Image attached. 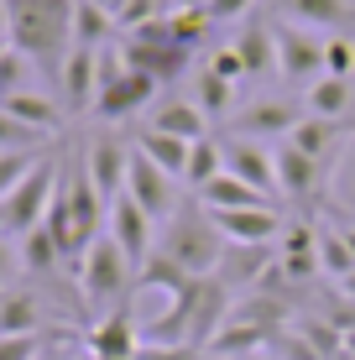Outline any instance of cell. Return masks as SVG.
Returning <instances> with one entry per match:
<instances>
[{
  "label": "cell",
  "mask_w": 355,
  "mask_h": 360,
  "mask_svg": "<svg viewBox=\"0 0 355 360\" xmlns=\"http://www.w3.org/2000/svg\"><path fill=\"white\" fill-rule=\"evenodd\" d=\"M73 6L79 0H6L11 47L27 53L53 84L63 73V58L73 53Z\"/></svg>",
  "instance_id": "6da1fadb"
},
{
  "label": "cell",
  "mask_w": 355,
  "mask_h": 360,
  "mask_svg": "<svg viewBox=\"0 0 355 360\" xmlns=\"http://www.w3.org/2000/svg\"><path fill=\"white\" fill-rule=\"evenodd\" d=\"M157 251H162L167 262H178L188 277H214L230 245H225V235L214 230L209 209H204L199 198H188V204H178L173 219L162 225V235H157Z\"/></svg>",
  "instance_id": "7a4b0ae2"
},
{
  "label": "cell",
  "mask_w": 355,
  "mask_h": 360,
  "mask_svg": "<svg viewBox=\"0 0 355 360\" xmlns=\"http://www.w3.org/2000/svg\"><path fill=\"white\" fill-rule=\"evenodd\" d=\"M79 292H84V303H89L94 314H110V308L131 303V292H136V266L126 262V251H120L110 235H100V240L79 256Z\"/></svg>",
  "instance_id": "3957f363"
},
{
  "label": "cell",
  "mask_w": 355,
  "mask_h": 360,
  "mask_svg": "<svg viewBox=\"0 0 355 360\" xmlns=\"http://www.w3.org/2000/svg\"><path fill=\"white\" fill-rule=\"evenodd\" d=\"M58 178H63V157H42L27 178L16 183L6 198H0V235H32L47 219V204L58 193Z\"/></svg>",
  "instance_id": "277c9868"
},
{
  "label": "cell",
  "mask_w": 355,
  "mask_h": 360,
  "mask_svg": "<svg viewBox=\"0 0 355 360\" xmlns=\"http://www.w3.org/2000/svg\"><path fill=\"white\" fill-rule=\"evenodd\" d=\"M152 225H157V219L146 214V209H141V204H136L131 193H120L115 204H110L105 235H110V240L120 245V251H126V262L136 266V271H141L146 262H152V251H157V235H152Z\"/></svg>",
  "instance_id": "5b68a950"
},
{
  "label": "cell",
  "mask_w": 355,
  "mask_h": 360,
  "mask_svg": "<svg viewBox=\"0 0 355 360\" xmlns=\"http://www.w3.org/2000/svg\"><path fill=\"white\" fill-rule=\"evenodd\" d=\"M303 115H309V110L292 105V99H256V105L230 115V131H235L240 141H272V136L288 141V136L303 126Z\"/></svg>",
  "instance_id": "8992f818"
},
{
  "label": "cell",
  "mask_w": 355,
  "mask_h": 360,
  "mask_svg": "<svg viewBox=\"0 0 355 360\" xmlns=\"http://www.w3.org/2000/svg\"><path fill=\"white\" fill-rule=\"evenodd\" d=\"M152 99H157V79H146L136 68H120L110 84H100L94 115H100L105 126H115V120H131L136 110H152Z\"/></svg>",
  "instance_id": "52a82bcc"
},
{
  "label": "cell",
  "mask_w": 355,
  "mask_h": 360,
  "mask_svg": "<svg viewBox=\"0 0 355 360\" xmlns=\"http://www.w3.org/2000/svg\"><path fill=\"white\" fill-rule=\"evenodd\" d=\"M324 42L319 32L303 27H277V73L292 84H319L324 79Z\"/></svg>",
  "instance_id": "ba28073f"
},
{
  "label": "cell",
  "mask_w": 355,
  "mask_h": 360,
  "mask_svg": "<svg viewBox=\"0 0 355 360\" xmlns=\"http://www.w3.org/2000/svg\"><path fill=\"white\" fill-rule=\"evenodd\" d=\"M173 183L178 178H167L162 167L152 162V157L146 152H136V146H131V172H126V193L136 198V204L146 209V214L152 219H173V209H178V193H173Z\"/></svg>",
  "instance_id": "9c48e42d"
},
{
  "label": "cell",
  "mask_w": 355,
  "mask_h": 360,
  "mask_svg": "<svg viewBox=\"0 0 355 360\" xmlns=\"http://www.w3.org/2000/svg\"><path fill=\"white\" fill-rule=\"evenodd\" d=\"M115 42H120L126 68H136V73H146V79H157V84H178L183 68L193 63V53L178 47V42H136V37H115Z\"/></svg>",
  "instance_id": "30bf717a"
},
{
  "label": "cell",
  "mask_w": 355,
  "mask_h": 360,
  "mask_svg": "<svg viewBox=\"0 0 355 360\" xmlns=\"http://www.w3.org/2000/svg\"><path fill=\"white\" fill-rule=\"evenodd\" d=\"M214 230L225 235V245H277L283 240V209L266 204V209H225V214H209Z\"/></svg>",
  "instance_id": "8fae6325"
},
{
  "label": "cell",
  "mask_w": 355,
  "mask_h": 360,
  "mask_svg": "<svg viewBox=\"0 0 355 360\" xmlns=\"http://www.w3.org/2000/svg\"><path fill=\"white\" fill-rule=\"evenodd\" d=\"M84 172H89V183L100 188L105 204H115L120 193H126V172H131V146H120V136H94L89 152H84Z\"/></svg>",
  "instance_id": "7c38bea8"
},
{
  "label": "cell",
  "mask_w": 355,
  "mask_h": 360,
  "mask_svg": "<svg viewBox=\"0 0 355 360\" xmlns=\"http://www.w3.org/2000/svg\"><path fill=\"white\" fill-rule=\"evenodd\" d=\"M84 350H89L94 360H136L141 334H136V314H131V303L100 314V324L84 334Z\"/></svg>",
  "instance_id": "4fadbf2b"
},
{
  "label": "cell",
  "mask_w": 355,
  "mask_h": 360,
  "mask_svg": "<svg viewBox=\"0 0 355 360\" xmlns=\"http://www.w3.org/2000/svg\"><path fill=\"white\" fill-rule=\"evenodd\" d=\"M272 157H277V193H288V204H314L324 188V167L303 157L292 141H283Z\"/></svg>",
  "instance_id": "5bb4252c"
},
{
  "label": "cell",
  "mask_w": 355,
  "mask_h": 360,
  "mask_svg": "<svg viewBox=\"0 0 355 360\" xmlns=\"http://www.w3.org/2000/svg\"><path fill=\"white\" fill-rule=\"evenodd\" d=\"M277 11L303 32H329V37H345L355 32V0H277Z\"/></svg>",
  "instance_id": "9a60e30c"
},
{
  "label": "cell",
  "mask_w": 355,
  "mask_h": 360,
  "mask_svg": "<svg viewBox=\"0 0 355 360\" xmlns=\"http://www.w3.org/2000/svg\"><path fill=\"white\" fill-rule=\"evenodd\" d=\"M277 271H288V282H309L319 277V230L309 225V219H292L283 230V240H277Z\"/></svg>",
  "instance_id": "2e32d148"
},
{
  "label": "cell",
  "mask_w": 355,
  "mask_h": 360,
  "mask_svg": "<svg viewBox=\"0 0 355 360\" xmlns=\"http://www.w3.org/2000/svg\"><path fill=\"white\" fill-rule=\"evenodd\" d=\"M225 172H235L240 183H251V188H262L266 198H277V157L266 152L262 141H225Z\"/></svg>",
  "instance_id": "e0dca14e"
},
{
  "label": "cell",
  "mask_w": 355,
  "mask_h": 360,
  "mask_svg": "<svg viewBox=\"0 0 355 360\" xmlns=\"http://www.w3.org/2000/svg\"><path fill=\"white\" fill-rule=\"evenodd\" d=\"M58 89H63L68 110H94V94H100V53H94V47H73L63 58Z\"/></svg>",
  "instance_id": "ac0fdd59"
},
{
  "label": "cell",
  "mask_w": 355,
  "mask_h": 360,
  "mask_svg": "<svg viewBox=\"0 0 355 360\" xmlns=\"http://www.w3.org/2000/svg\"><path fill=\"white\" fill-rule=\"evenodd\" d=\"M350 136H355V126H350V120H329V115H303V126L292 131L288 141L298 146L303 157H314V162H319V167H329V162H335V152H340V146L350 141Z\"/></svg>",
  "instance_id": "d6986e66"
},
{
  "label": "cell",
  "mask_w": 355,
  "mask_h": 360,
  "mask_svg": "<svg viewBox=\"0 0 355 360\" xmlns=\"http://www.w3.org/2000/svg\"><path fill=\"white\" fill-rule=\"evenodd\" d=\"M230 47H235V58L246 63V79H266V73H277V27H272V21L251 16Z\"/></svg>",
  "instance_id": "ffe728a7"
},
{
  "label": "cell",
  "mask_w": 355,
  "mask_h": 360,
  "mask_svg": "<svg viewBox=\"0 0 355 360\" xmlns=\"http://www.w3.org/2000/svg\"><path fill=\"white\" fill-rule=\"evenodd\" d=\"M204 209H209V214H225V209H266V204H277V198H266L262 188H251V183H240L235 172H219V178H209L204 183L199 193Z\"/></svg>",
  "instance_id": "44dd1931"
},
{
  "label": "cell",
  "mask_w": 355,
  "mask_h": 360,
  "mask_svg": "<svg viewBox=\"0 0 355 360\" xmlns=\"http://www.w3.org/2000/svg\"><path fill=\"white\" fill-rule=\"evenodd\" d=\"M0 110H11V115H16L21 126L42 131L47 141H53V136H63V110H58V99H53V94H37V89H21V94L0 99Z\"/></svg>",
  "instance_id": "7402d4cb"
},
{
  "label": "cell",
  "mask_w": 355,
  "mask_h": 360,
  "mask_svg": "<svg viewBox=\"0 0 355 360\" xmlns=\"http://www.w3.org/2000/svg\"><path fill=\"white\" fill-rule=\"evenodd\" d=\"M146 126L162 131V136H178V141H204V136H209V115H204L193 99H167V105L152 110Z\"/></svg>",
  "instance_id": "603a6c76"
},
{
  "label": "cell",
  "mask_w": 355,
  "mask_h": 360,
  "mask_svg": "<svg viewBox=\"0 0 355 360\" xmlns=\"http://www.w3.org/2000/svg\"><path fill=\"white\" fill-rule=\"evenodd\" d=\"M47 308L37 292H0V334H42Z\"/></svg>",
  "instance_id": "cb8c5ba5"
},
{
  "label": "cell",
  "mask_w": 355,
  "mask_h": 360,
  "mask_svg": "<svg viewBox=\"0 0 355 360\" xmlns=\"http://www.w3.org/2000/svg\"><path fill=\"white\" fill-rule=\"evenodd\" d=\"M136 152H146L157 167L167 172V178H183V172H188V152H193V141H178V136H162V131L146 126V131L136 136Z\"/></svg>",
  "instance_id": "d4e9b609"
},
{
  "label": "cell",
  "mask_w": 355,
  "mask_h": 360,
  "mask_svg": "<svg viewBox=\"0 0 355 360\" xmlns=\"http://www.w3.org/2000/svg\"><path fill=\"white\" fill-rule=\"evenodd\" d=\"M115 37H120L115 16H105L94 0H79V6H73V47H94V53H100V47H110Z\"/></svg>",
  "instance_id": "484cf974"
},
{
  "label": "cell",
  "mask_w": 355,
  "mask_h": 360,
  "mask_svg": "<svg viewBox=\"0 0 355 360\" xmlns=\"http://www.w3.org/2000/svg\"><path fill=\"white\" fill-rule=\"evenodd\" d=\"M272 340H277L272 329H256V324H246V319H225V329L214 334L209 350H214V355H235V360H246V355H256L262 345H272Z\"/></svg>",
  "instance_id": "4316f807"
},
{
  "label": "cell",
  "mask_w": 355,
  "mask_h": 360,
  "mask_svg": "<svg viewBox=\"0 0 355 360\" xmlns=\"http://www.w3.org/2000/svg\"><path fill=\"white\" fill-rule=\"evenodd\" d=\"M303 110L309 115H329V120H345L350 115V79H324L303 89Z\"/></svg>",
  "instance_id": "83f0119b"
},
{
  "label": "cell",
  "mask_w": 355,
  "mask_h": 360,
  "mask_svg": "<svg viewBox=\"0 0 355 360\" xmlns=\"http://www.w3.org/2000/svg\"><path fill=\"white\" fill-rule=\"evenodd\" d=\"M16 256H21V266H27L32 277H53V271L68 262V256L58 251V240H53L42 225H37L32 235H21V251H16Z\"/></svg>",
  "instance_id": "f1b7e54d"
},
{
  "label": "cell",
  "mask_w": 355,
  "mask_h": 360,
  "mask_svg": "<svg viewBox=\"0 0 355 360\" xmlns=\"http://www.w3.org/2000/svg\"><path fill=\"white\" fill-rule=\"evenodd\" d=\"M219 172H225V146H219V141H209V136H204V141H193V152H188V172H183V183H188V188L199 193L209 178H219Z\"/></svg>",
  "instance_id": "f546056e"
},
{
  "label": "cell",
  "mask_w": 355,
  "mask_h": 360,
  "mask_svg": "<svg viewBox=\"0 0 355 360\" xmlns=\"http://www.w3.org/2000/svg\"><path fill=\"white\" fill-rule=\"evenodd\" d=\"M209 27H214V21L204 16V6H178L173 16H167V32H173V42L188 47V53L204 42V37H209Z\"/></svg>",
  "instance_id": "4dcf8cb0"
},
{
  "label": "cell",
  "mask_w": 355,
  "mask_h": 360,
  "mask_svg": "<svg viewBox=\"0 0 355 360\" xmlns=\"http://www.w3.org/2000/svg\"><path fill=\"white\" fill-rule=\"evenodd\" d=\"M319 266L329 271V277H340V282L355 271V251H350L345 230H319Z\"/></svg>",
  "instance_id": "1f68e13d"
},
{
  "label": "cell",
  "mask_w": 355,
  "mask_h": 360,
  "mask_svg": "<svg viewBox=\"0 0 355 360\" xmlns=\"http://www.w3.org/2000/svg\"><path fill=\"white\" fill-rule=\"evenodd\" d=\"M199 110L204 115H230L235 110V84L219 79L214 68H199Z\"/></svg>",
  "instance_id": "d6a6232c"
},
{
  "label": "cell",
  "mask_w": 355,
  "mask_h": 360,
  "mask_svg": "<svg viewBox=\"0 0 355 360\" xmlns=\"http://www.w3.org/2000/svg\"><path fill=\"white\" fill-rule=\"evenodd\" d=\"M32 58L27 53H16V47H6L0 53V99H11V94H21V89H32Z\"/></svg>",
  "instance_id": "836d02e7"
},
{
  "label": "cell",
  "mask_w": 355,
  "mask_h": 360,
  "mask_svg": "<svg viewBox=\"0 0 355 360\" xmlns=\"http://www.w3.org/2000/svg\"><path fill=\"white\" fill-rule=\"evenodd\" d=\"M42 146H47V136H42V131L21 126L11 110H0V152H42Z\"/></svg>",
  "instance_id": "e575fe53"
},
{
  "label": "cell",
  "mask_w": 355,
  "mask_h": 360,
  "mask_svg": "<svg viewBox=\"0 0 355 360\" xmlns=\"http://www.w3.org/2000/svg\"><path fill=\"white\" fill-rule=\"evenodd\" d=\"M324 73L329 79H350L355 73V42L350 37H329L324 42Z\"/></svg>",
  "instance_id": "d590c367"
},
{
  "label": "cell",
  "mask_w": 355,
  "mask_h": 360,
  "mask_svg": "<svg viewBox=\"0 0 355 360\" xmlns=\"http://www.w3.org/2000/svg\"><path fill=\"white\" fill-rule=\"evenodd\" d=\"M298 334H303V340H309V345H314V350H319L324 360H335L340 350H345V334H340L335 324H314V319H303V324H298Z\"/></svg>",
  "instance_id": "8d00e7d4"
},
{
  "label": "cell",
  "mask_w": 355,
  "mask_h": 360,
  "mask_svg": "<svg viewBox=\"0 0 355 360\" xmlns=\"http://www.w3.org/2000/svg\"><path fill=\"white\" fill-rule=\"evenodd\" d=\"M42 162V157L37 152H0V198H6L11 188H16L21 178H27V172Z\"/></svg>",
  "instance_id": "74e56055"
},
{
  "label": "cell",
  "mask_w": 355,
  "mask_h": 360,
  "mask_svg": "<svg viewBox=\"0 0 355 360\" xmlns=\"http://www.w3.org/2000/svg\"><path fill=\"white\" fill-rule=\"evenodd\" d=\"M47 355V334H0V360H37Z\"/></svg>",
  "instance_id": "f35d334b"
},
{
  "label": "cell",
  "mask_w": 355,
  "mask_h": 360,
  "mask_svg": "<svg viewBox=\"0 0 355 360\" xmlns=\"http://www.w3.org/2000/svg\"><path fill=\"white\" fill-rule=\"evenodd\" d=\"M204 68H214L219 79H230V84H235V89H240V84H246V63H240V58H235V47H219V53H214V58H209V63H204Z\"/></svg>",
  "instance_id": "ab89813d"
},
{
  "label": "cell",
  "mask_w": 355,
  "mask_h": 360,
  "mask_svg": "<svg viewBox=\"0 0 355 360\" xmlns=\"http://www.w3.org/2000/svg\"><path fill=\"white\" fill-rule=\"evenodd\" d=\"M199 6H204V16L219 27V21H240V16L256 6V0H199Z\"/></svg>",
  "instance_id": "60d3db41"
},
{
  "label": "cell",
  "mask_w": 355,
  "mask_h": 360,
  "mask_svg": "<svg viewBox=\"0 0 355 360\" xmlns=\"http://www.w3.org/2000/svg\"><path fill=\"white\" fill-rule=\"evenodd\" d=\"M16 266H21V256L11 251V240H6V235H0V282H6L11 271H16Z\"/></svg>",
  "instance_id": "b9f144b4"
},
{
  "label": "cell",
  "mask_w": 355,
  "mask_h": 360,
  "mask_svg": "<svg viewBox=\"0 0 355 360\" xmlns=\"http://www.w3.org/2000/svg\"><path fill=\"white\" fill-rule=\"evenodd\" d=\"M94 6H100V11H105V16H120V11H126V6H131V0H94Z\"/></svg>",
  "instance_id": "7bdbcfd3"
},
{
  "label": "cell",
  "mask_w": 355,
  "mask_h": 360,
  "mask_svg": "<svg viewBox=\"0 0 355 360\" xmlns=\"http://www.w3.org/2000/svg\"><path fill=\"white\" fill-rule=\"evenodd\" d=\"M0 42H11V16H6V0H0Z\"/></svg>",
  "instance_id": "ee69618b"
},
{
  "label": "cell",
  "mask_w": 355,
  "mask_h": 360,
  "mask_svg": "<svg viewBox=\"0 0 355 360\" xmlns=\"http://www.w3.org/2000/svg\"><path fill=\"white\" fill-rule=\"evenodd\" d=\"M340 288H345V297H350V303H355V271H350V277H345V282H340Z\"/></svg>",
  "instance_id": "f6af8a7d"
},
{
  "label": "cell",
  "mask_w": 355,
  "mask_h": 360,
  "mask_svg": "<svg viewBox=\"0 0 355 360\" xmlns=\"http://www.w3.org/2000/svg\"><path fill=\"white\" fill-rule=\"evenodd\" d=\"M340 230H345V240H350V251H355V225H340Z\"/></svg>",
  "instance_id": "bcb514c9"
},
{
  "label": "cell",
  "mask_w": 355,
  "mask_h": 360,
  "mask_svg": "<svg viewBox=\"0 0 355 360\" xmlns=\"http://www.w3.org/2000/svg\"><path fill=\"white\" fill-rule=\"evenodd\" d=\"M345 350H350V355H355V329H350V334H345Z\"/></svg>",
  "instance_id": "7dc6e473"
},
{
  "label": "cell",
  "mask_w": 355,
  "mask_h": 360,
  "mask_svg": "<svg viewBox=\"0 0 355 360\" xmlns=\"http://www.w3.org/2000/svg\"><path fill=\"white\" fill-rule=\"evenodd\" d=\"M204 360H235V355H214V350H204Z\"/></svg>",
  "instance_id": "c3c4849f"
},
{
  "label": "cell",
  "mask_w": 355,
  "mask_h": 360,
  "mask_svg": "<svg viewBox=\"0 0 355 360\" xmlns=\"http://www.w3.org/2000/svg\"><path fill=\"white\" fill-rule=\"evenodd\" d=\"M335 360H355V355H350V350H340V355H335Z\"/></svg>",
  "instance_id": "681fc988"
},
{
  "label": "cell",
  "mask_w": 355,
  "mask_h": 360,
  "mask_svg": "<svg viewBox=\"0 0 355 360\" xmlns=\"http://www.w3.org/2000/svg\"><path fill=\"white\" fill-rule=\"evenodd\" d=\"M73 360H94V355H89V350H84V355H73Z\"/></svg>",
  "instance_id": "f907efd6"
},
{
  "label": "cell",
  "mask_w": 355,
  "mask_h": 360,
  "mask_svg": "<svg viewBox=\"0 0 355 360\" xmlns=\"http://www.w3.org/2000/svg\"><path fill=\"white\" fill-rule=\"evenodd\" d=\"M178 6H193V0H178Z\"/></svg>",
  "instance_id": "816d5d0a"
},
{
  "label": "cell",
  "mask_w": 355,
  "mask_h": 360,
  "mask_svg": "<svg viewBox=\"0 0 355 360\" xmlns=\"http://www.w3.org/2000/svg\"><path fill=\"white\" fill-rule=\"evenodd\" d=\"M6 47H11V42H0V53H6Z\"/></svg>",
  "instance_id": "f5cc1de1"
},
{
  "label": "cell",
  "mask_w": 355,
  "mask_h": 360,
  "mask_svg": "<svg viewBox=\"0 0 355 360\" xmlns=\"http://www.w3.org/2000/svg\"><path fill=\"white\" fill-rule=\"evenodd\" d=\"M193 6H199V0H193Z\"/></svg>",
  "instance_id": "db71d44e"
}]
</instances>
